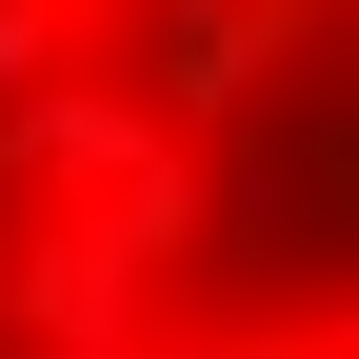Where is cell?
<instances>
[{"mask_svg": "<svg viewBox=\"0 0 359 359\" xmlns=\"http://www.w3.org/2000/svg\"><path fill=\"white\" fill-rule=\"evenodd\" d=\"M280 60V0H160V120H240Z\"/></svg>", "mask_w": 359, "mask_h": 359, "instance_id": "obj_3", "label": "cell"}, {"mask_svg": "<svg viewBox=\"0 0 359 359\" xmlns=\"http://www.w3.org/2000/svg\"><path fill=\"white\" fill-rule=\"evenodd\" d=\"M0 280H20V359H160V280L100 240V219H20Z\"/></svg>", "mask_w": 359, "mask_h": 359, "instance_id": "obj_2", "label": "cell"}, {"mask_svg": "<svg viewBox=\"0 0 359 359\" xmlns=\"http://www.w3.org/2000/svg\"><path fill=\"white\" fill-rule=\"evenodd\" d=\"M0 339H20V280H0Z\"/></svg>", "mask_w": 359, "mask_h": 359, "instance_id": "obj_6", "label": "cell"}, {"mask_svg": "<svg viewBox=\"0 0 359 359\" xmlns=\"http://www.w3.org/2000/svg\"><path fill=\"white\" fill-rule=\"evenodd\" d=\"M160 359H339L320 320H200V339H160Z\"/></svg>", "mask_w": 359, "mask_h": 359, "instance_id": "obj_5", "label": "cell"}, {"mask_svg": "<svg viewBox=\"0 0 359 359\" xmlns=\"http://www.w3.org/2000/svg\"><path fill=\"white\" fill-rule=\"evenodd\" d=\"M40 80H80V0H0V120H20Z\"/></svg>", "mask_w": 359, "mask_h": 359, "instance_id": "obj_4", "label": "cell"}, {"mask_svg": "<svg viewBox=\"0 0 359 359\" xmlns=\"http://www.w3.org/2000/svg\"><path fill=\"white\" fill-rule=\"evenodd\" d=\"M180 160V120H160V80H40L20 120H0V200H40V219H100L120 180H160Z\"/></svg>", "mask_w": 359, "mask_h": 359, "instance_id": "obj_1", "label": "cell"}]
</instances>
